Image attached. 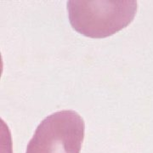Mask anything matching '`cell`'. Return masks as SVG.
Segmentation results:
<instances>
[{
    "mask_svg": "<svg viewBox=\"0 0 153 153\" xmlns=\"http://www.w3.org/2000/svg\"><path fill=\"white\" fill-rule=\"evenodd\" d=\"M72 28L88 38H104L127 27L136 15L134 0L99 1L70 0L67 2Z\"/></svg>",
    "mask_w": 153,
    "mask_h": 153,
    "instance_id": "6da1fadb",
    "label": "cell"
},
{
    "mask_svg": "<svg viewBox=\"0 0 153 153\" xmlns=\"http://www.w3.org/2000/svg\"><path fill=\"white\" fill-rule=\"evenodd\" d=\"M84 132V121L76 111H56L40 123L26 153H80Z\"/></svg>",
    "mask_w": 153,
    "mask_h": 153,
    "instance_id": "7a4b0ae2",
    "label": "cell"
}]
</instances>
